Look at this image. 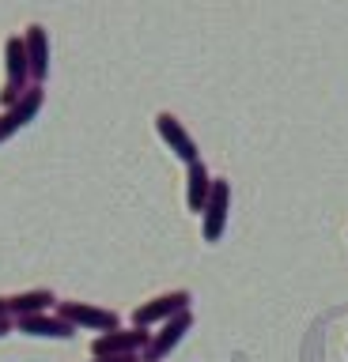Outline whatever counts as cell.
Returning a JSON list of instances; mask_svg holds the SVG:
<instances>
[{
  "label": "cell",
  "instance_id": "6da1fadb",
  "mask_svg": "<svg viewBox=\"0 0 348 362\" xmlns=\"http://www.w3.org/2000/svg\"><path fill=\"white\" fill-rule=\"evenodd\" d=\"M30 87H35V76H30L27 42H23V34H8V38H4V87H0V102H4V110L16 106Z\"/></svg>",
  "mask_w": 348,
  "mask_h": 362
},
{
  "label": "cell",
  "instance_id": "7a4b0ae2",
  "mask_svg": "<svg viewBox=\"0 0 348 362\" xmlns=\"http://www.w3.org/2000/svg\"><path fill=\"white\" fill-rule=\"evenodd\" d=\"M189 302H193V294L189 291H163L155 294V298L140 302L137 310H133V328H152V325H167L171 317L186 313Z\"/></svg>",
  "mask_w": 348,
  "mask_h": 362
},
{
  "label": "cell",
  "instance_id": "3957f363",
  "mask_svg": "<svg viewBox=\"0 0 348 362\" xmlns=\"http://www.w3.org/2000/svg\"><path fill=\"white\" fill-rule=\"evenodd\" d=\"M57 313L64 317L69 325H76V332L87 328V332H114L121 328V317L114 310H106V305H95V302H57Z\"/></svg>",
  "mask_w": 348,
  "mask_h": 362
},
{
  "label": "cell",
  "instance_id": "277c9868",
  "mask_svg": "<svg viewBox=\"0 0 348 362\" xmlns=\"http://www.w3.org/2000/svg\"><path fill=\"white\" fill-rule=\"evenodd\" d=\"M228 219H231V181L216 177V185H212V197L205 204V211H201V234H205L208 245H216L223 230H228Z\"/></svg>",
  "mask_w": 348,
  "mask_h": 362
},
{
  "label": "cell",
  "instance_id": "5b68a950",
  "mask_svg": "<svg viewBox=\"0 0 348 362\" xmlns=\"http://www.w3.org/2000/svg\"><path fill=\"white\" fill-rule=\"evenodd\" d=\"M155 132H159V140L171 147V155L174 158H182L186 166H193V163H201V151H197V140L189 136V129L182 121L174 117L171 110H159L155 113Z\"/></svg>",
  "mask_w": 348,
  "mask_h": 362
},
{
  "label": "cell",
  "instance_id": "8992f818",
  "mask_svg": "<svg viewBox=\"0 0 348 362\" xmlns=\"http://www.w3.org/2000/svg\"><path fill=\"white\" fill-rule=\"evenodd\" d=\"M152 344L148 328H114V332H103L91 339V355L106 358V355H144Z\"/></svg>",
  "mask_w": 348,
  "mask_h": 362
},
{
  "label": "cell",
  "instance_id": "52a82bcc",
  "mask_svg": "<svg viewBox=\"0 0 348 362\" xmlns=\"http://www.w3.org/2000/svg\"><path fill=\"white\" fill-rule=\"evenodd\" d=\"M42 106H46V90H42V83H35L16 106H8L4 113H0V144L12 140L19 129H27V124L42 113Z\"/></svg>",
  "mask_w": 348,
  "mask_h": 362
},
{
  "label": "cell",
  "instance_id": "ba28073f",
  "mask_svg": "<svg viewBox=\"0 0 348 362\" xmlns=\"http://www.w3.org/2000/svg\"><path fill=\"white\" fill-rule=\"evenodd\" d=\"M189 328H193V313H189V310L178 313V317H171L167 325H159V332H152V344H148V351H144L140 358H144V362H163V358L186 339Z\"/></svg>",
  "mask_w": 348,
  "mask_h": 362
},
{
  "label": "cell",
  "instance_id": "9c48e42d",
  "mask_svg": "<svg viewBox=\"0 0 348 362\" xmlns=\"http://www.w3.org/2000/svg\"><path fill=\"white\" fill-rule=\"evenodd\" d=\"M16 332L23 336H35V339H72L76 336V325H69L61 313H35V317H19L16 321Z\"/></svg>",
  "mask_w": 348,
  "mask_h": 362
},
{
  "label": "cell",
  "instance_id": "30bf717a",
  "mask_svg": "<svg viewBox=\"0 0 348 362\" xmlns=\"http://www.w3.org/2000/svg\"><path fill=\"white\" fill-rule=\"evenodd\" d=\"M23 42H27V57H30V76H35V83H42L50 76V30L42 23H27Z\"/></svg>",
  "mask_w": 348,
  "mask_h": 362
},
{
  "label": "cell",
  "instance_id": "8fae6325",
  "mask_svg": "<svg viewBox=\"0 0 348 362\" xmlns=\"http://www.w3.org/2000/svg\"><path fill=\"white\" fill-rule=\"evenodd\" d=\"M212 185H216V177L208 174L205 163L186 166V204H189V211H193V215L205 211V204L212 197Z\"/></svg>",
  "mask_w": 348,
  "mask_h": 362
},
{
  "label": "cell",
  "instance_id": "7c38bea8",
  "mask_svg": "<svg viewBox=\"0 0 348 362\" xmlns=\"http://www.w3.org/2000/svg\"><path fill=\"white\" fill-rule=\"evenodd\" d=\"M8 305H12V317L19 321V317L50 313V305H57V294H53L50 287H30V291L12 294V298H8Z\"/></svg>",
  "mask_w": 348,
  "mask_h": 362
},
{
  "label": "cell",
  "instance_id": "4fadbf2b",
  "mask_svg": "<svg viewBox=\"0 0 348 362\" xmlns=\"http://www.w3.org/2000/svg\"><path fill=\"white\" fill-rule=\"evenodd\" d=\"M91 362H144L140 355H106V358H91Z\"/></svg>",
  "mask_w": 348,
  "mask_h": 362
},
{
  "label": "cell",
  "instance_id": "5bb4252c",
  "mask_svg": "<svg viewBox=\"0 0 348 362\" xmlns=\"http://www.w3.org/2000/svg\"><path fill=\"white\" fill-rule=\"evenodd\" d=\"M16 332V317H0V339Z\"/></svg>",
  "mask_w": 348,
  "mask_h": 362
},
{
  "label": "cell",
  "instance_id": "9a60e30c",
  "mask_svg": "<svg viewBox=\"0 0 348 362\" xmlns=\"http://www.w3.org/2000/svg\"><path fill=\"white\" fill-rule=\"evenodd\" d=\"M0 317H12V305H8V298H0Z\"/></svg>",
  "mask_w": 348,
  "mask_h": 362
}]
</instances>
